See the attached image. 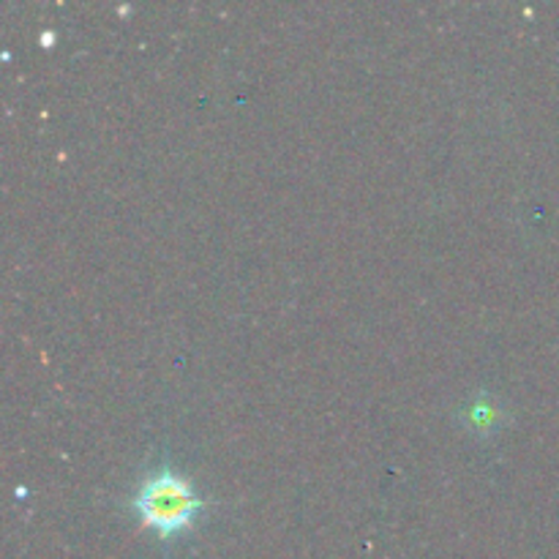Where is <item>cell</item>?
Segmentation results:
<instances>
[{"mask_svg": "<svg viewBox=\"0 0 559 559\" xmlns=\"http://www.w3.org/2000/svg\"><path fill=\"white\" fill-rule=\"evenodd\" d=\"M131 508L140 513L145 527L156 530L164 540H169L197 522V516L205 511V502L183 475L173 467H162L145 475L136 495L131 497Z\"/></svg>", "mask_w": 559, "mask_h": 559, "instance_id": "1", "label": "cell"}]
</instances>
